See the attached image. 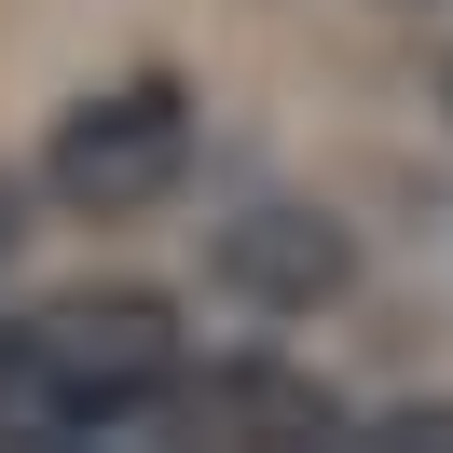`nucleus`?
<instances>
[{
	"label": "nucleus",
	"instance_id": "obj_1",
	"mask_svg": "<svg viewBox=\"0 0 453 453\" xmlns=\"http://www.w3.org/2000/svg\"><path fill=\"white\" fill-rule=\"evenodd\" d=\"M165 371H179V316L151 288H83V303L0 316V440L56 453L96 426H138L165 398Z\"/></svg>",
	"mask_w": 453,
	"mask_h": 453
},
{
	"label": "nucleus",
	"instance_id": "obj_4",
	"mask_svg": "<svg viewBox=\"0 0 453 453\" xmlns=\"http://www.w3.org/2000/svg\"><path fill=\"white\" fill-rule=\"evenodd\" d=\"M220 275L248 288V303H275V316H316L357 275V248H343L330 206H248V220H220Z\"/></svg>",
	"mask_w": 453,
	"mask_h": 453
},
{
	"label": "nucleus",
	"instance_id": "obj_2",
	"mask_svg": "<svg viewBox=\"0 0 453 453\" xmlns=\"http://www.w3.org/2000/svg\"><path fill=\"white\" fill-rule=\"evenodd\" d=\"M42 179H56L69 220H138V206H165L179 179H193V96L179 83L83 96V111L56 124V151H42Z\"/></svg>",
	"mask_w": 453,
	"mask_h": 453
},
{
	"label": "nucleus",
	"instance_id": "obj_3",
	"mask_svg": "<svg viewBox=\"0 0 453 453\" xmlns=\"http://www.w3.org/2000/svg\"><path fill=\"white\" fill-rule=\"evenodd\" d=\"M138 426H179V440H330L343 412L303 385V371H261V357L193 371V357H179V371H165V398H151Z\"/></svg>",
	"mask_w": 453,
	"mask_h": 453
},
{
	"label": "nucleus",
	"instance_id": "obj_5",
	"mask_svg": "<svg viewBox=\"0 0 453 453\" xmlns=\"http://www.w3.org/2000/svg\"><path fill=\"white\" fill-rule=\"evenodd\" d=\"M14 234H28V206H14V179H0V261H14Z\"/></svg>",
	"mask_w": 453,
	"mask_h": 453
}]
</instances>
